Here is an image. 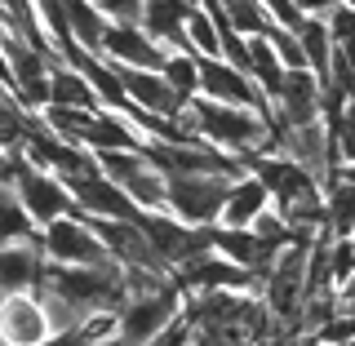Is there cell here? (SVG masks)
Instances as JSON below:
<instances>
[{"label":"cell","instance_id":"9a60e30c","mask_svg":"<svg viewBox=\"0 0 355 346\" xmlns=\"http://www.w3.org/2000/svg\"><path fill=\"white\" fill-rule=\"evenodd\" d=\"M271 205H275V200H271V191H266L262 178L240 173L236 182H231V191H227V205H222L218 227H253V218L266 214Z\"/></svg>","mask_w":355,"mask_h":346},{"label":"cell","instance_id":"7402d4cb","mask_svg":"<svg viewBox=\"0 0 355 346\" xmlns=\"http://www.w3.org/2000/svg\"><path fill=\"white\" fill-rule=\"evenodd\" d=\"M297 40H302V53H306V67L329 85V67H333V40H329V27H324V14H311L302 27H297Z\"/></svg>","mask_w":355,"mask_h":346},{"label":"cell","instance_id":"e0dca14e","mask_svg":"<svg viewBox=\"0 0 355 346\" xmlns=\"http://www.w3.org/2000/svg\"><path fill=\"white\" fill-rule=\"evenodd\" d=\"M67 18H71V40L76 49L89 53V58H103V36H107V14L94 5V0H67Z\"/></svg>","mask_w":355,"mask_h":346},{"label":"cell","instance_id":"5b68a950","mask_svg":"<svg viewBox=\"0 0 355 346\" xmlns=\"http://www.w3.org/2000/svg\"><path fill=\"white\" fill-rule=\"evenodd\" d=\"M14 187H18L22 205H27V214L36 218V227H49L53 218L76 214V196H71V187H67V178L53 173V169L31 164L27 151H22V142H18V173H14Z\"/></svg>","mask_w":355,"mask_h":346},{"label":"cell","instance_id":"ba28073f","mask_svg":"<svg viewBox=\"0 0 355 346\" xmlns=\"http://www.w3.org/2000/svg\"><path fill=\"white\" fill-rule=\"evenodd\" d=\"M103 58L116 67H142V71H160L169 58V44H160L142 22H111L103 36Z\"/></svg>","mask_w":355,"mask_h":346},{"label":"cell","instance_id":"d4e9b609","mask_svg":"<svg viewBox=\"0 0 355 346\" xmlns=\"http://www.w3.org/2000/svg\"><path fill=\"white\" fill-rule=\"evenodd\" d=\"M253 236H258L262 244H266V249H275V253H280V249H288V244H297L293 240V227H288V218L280 214V209H266V214H258V218H253Z\"/></svg>","mask_w":355,"mask_h":346},{"label":"cell","instance_id":"f546056e","mask_svg":"<svg viewBox=\"0 0 355 346\" xmlns=\"http://www.w3.org/2000/svg\"><path fill=\"white\" fill-rule=\"evenodd\" d=\"M284 346H324V342H320L315 333H302V338H293V342H284Z\"/></svg>","mask_w":355,"mask_h":346},{"label":"cell","instance_id":"4fadbf2b","mask_svg":"<svg viewBox=\"0 0 355 346\" xmlns=\"http://www.w3.org/2000/svg\"><path fill=\"white\" fill-rule=\"evenodd\" d=\"M44 258L40 236L36 240H9L0 249V293H22V288H40L44 280Z\"/></svg>","mask_w":355,"mask_h":346},{"label":"cell","instance_id":"4dcf8cb0","mask_svg":"<svg viewBox=\"0 0 355 346\" xmlns=\"http://www.w3.org/2000/svg\"><path fill=\"white\" fill-rule=\"evenodd\" d=\"M244 346H280L275 338H262V342H244Z\"/></svg>","mask_w":355,"mask_h":346},{"label":"cell","instance_id":"484cf974","mask_svg":"<svg viewBox=\"0 0 355 346\" xmlns=\"http://www.w3.org/2000/svg\"><path fill=\"white\" fill-rule=\"evenodd\" d=\"M315 338L324 342V346H347V342H355V311L342 306L333 320H324V325L315 329Z\"/></svg>","mask_w":355,"mask_h":346},{"label":"cell","instance_id":"2e32d148","mask_svg":"<svg viewBox=\"0 0 355 346\" xmlns=\"http://www.w3.org/2000/svg\"><path fill=\"white\" fill-rule=\"evenodd\" d=\"M49 107H76V111H103L98 103L94 85H89V76L80 67L71 62H53L49 71Z\"/></svg>","mask_w":355,"mask_h":346},{"label":"cell","instance_id":"277c9868","mask_svg":"<svg viewBox=\"0 0 355 346\" xmlns=\"http://www.w3.org/2000/svg\"><path fill=\"white\" fill-rule=\"evenodd\" d=\"M231 182L227 173H169V214L191 227H218Z\"/></svg>","mask_w":355,"mask_h":346},{"label":"cell","instance_id":"5bb4252c","mask_svg":"<svg viewBox=\"0 0 355 346\" xmlns=\"http://www.w3.org/2000/svg\"><path fill=\"white\" fill-rule=\"evenodd\" d=\"M214 253L231 258L236 266H244V271H253L258 284H262V275L271 271V262H275V249H266L249 227H214Z\"/></svg>","mask_w":355,"mask_h":346},{"label":"cell","instance_id":"ffe728a7","mask_svg":"<svg viewBox=\"0 0 355 346\" xmlns=\"http://www.w3.org/2000/svg\"><path fill=\"white\" fill-rule=\"evenodd\" d=\"M324 205H329V236H355V182L333 173L324 182Z\"/></svg>","mask_w":355,"mask_h":346},{"label":"cell","instance_id":"4316f807","mask_svg":"<svg viewBox=\"0 0 355 346\" xmlns=\"http://www.w3.org/2000/svg\"><path fill=\"white\" fill-rule=\"evenodd\" d=\"M275 44V53H280V62L288 67V71H297V67H306V53H302V40H297V31H284V27H275L271 36H266Z\"/></svg>","mask_w":355,"mask_h":346},{"label":"cell","instance_id":"f1b7e54d","mask_svg":"<svg viewBox=\"0 0 355 346\" xmlns=\"http://www.w3.org/2000/svg\"><path fill=\"white\" fill-rule=\"evenodd\" d=\"M293 5L302 9V14H315V18H320V14H324V9L333 5V0H293Z\"/></svg>","mask_w":355,"mask_h":346},{"label":"cell","instance_id":"3957f363","mask_svg":"<svg viewBox=\"0 0 355 346\" xmlns=\"http://www.w3.org/2000/svg\"><path fill=\"white\" fill-rule=\"evenodd\" d=\"M182 315V288L178 280L160 293H147V297H125L116 311V338L125 346H151L173 320Z\"/></svg>","mask_w":355,"mask_h":346},{"label":"cell","instance_id":"6da1fadb","mask_svg":"<svg viewBox=\"0 0 355 346\" xmlns=\"http://www.w3.org/2000/svg\"><path fill=\"white\" fill-rule=\"evenodd\" d=\"M178 120L196 138L214 142V147L240 155V160H249L258 151H280L275 125H271V107H262V111L258 107H227V103H214V98L196 94L191 103L178 111Z\"/></svg>","mask_w":355,"mask_h":346},{"label":"cell","instance_id":"52a82bcc","mask_svg":"<svg viewBox=\"0 0 355 346\" xmlns=\"http://www.w3.org/2000/svg\"><path fill=\"white\" fill-rule=\"evenodd\" d=\"M49 333L53 325L36 288L0 293V346H40Z\"/></svg>","mask_w":355,"mask_h":346},{"label":"cell","instance_id":"83f0119b","mask_svg":"<svg viewBox=\"0 0 355 346\" xmlns=\"http://www.w3.org/2000/svg\"><path fill=\"white\" fill-rule=\"evenodd\" d=\"M262 5H266V14H271V22H275V27H284V31H297L311 18V14H302V9L293 5V0H262Z\"/></svg>","mask_w":355,"mask_h":346},{"label":"cell","instance_id":"9c48e42d","mask_svg":"<svg viewBox=\"0 0 355 346\" xmlns=\"http://www.w3.org/2000/svg\"><path fill=\"white\" fill-rule=\"evenodd\" d=\"M271 111H275V120H280L284 129H297V125H315V120H324V80H320L311 67L288 71L280 98L271 103Z\"/></svg>","mask_w":355,"mask_h":346},{"label":"cell","instance_id":"8fae6325","mask_svg":"<svg viewBox=\"0 0 355 346\" xmlns=\"http://www.w3.org/2000/svg\"><path fill=\"white\" fill-rule=\"evenodd\" d=\"M67 187H71V196H76V209L89 218H129V222H138V205L120 191L116 182L103 173V169H89L80 178H67Z\"/></svg>","mask_w":355,"mask_h":346},{"label":"cell","instance_id":"44dd1931","mask_svg":"<svg viewBox=\"0 0 355 346\" xmlns=\"http://www.w3.org/2000/svg\"><path fill=\"white\" fill-rule=\"evenodd\" d=\"M0 236H9V240H36L40 236L36 218L27 214L14 182H0Z\"/></svg>","mask_w":355,"mask_h":346},{"label":"cell","instance_id":"1f68e13d","mask_svg":"<svg viewBox=\"0 0 355 346\" xmlns=\"http://www.w3.org/2000/svg\"><path fill=\"white\" fill-rule=\"evenodd\" d=\"M342 178H347V182H355V164H347V169H342Z\"/></svg>","mask_w":355,"mask_h":346},{"label":"cell","instance_id":"8992f818","mask_svg":"<svg viewBox=\"0 0 355 346\" xmlns=\"http://www.w3.org/2000/svg\"><path fill=\"white\" fill-rule=\"evenodd\" d=\"M244 169H249L253 178H262L266 182V191H271L275 205H297V200H306V196H324V187H320V178L302 169L297 160H288L284 151H258V155H249L244 160Z\"/></svg>","mask_w":355,"mask_h":346},{"label":"cell","instance_id":"cb8c5ba5","mask_svg":"<svg viewBox=\"0 0 355 346\" xmlns=\"http://www.w3.org/2000/svg\"><path fill=\"white\" fill-rule=\"evenodd\" d=\"M164 80H169L178 94L191 103V98L200 94V58L196 53H182V49H169V58H164Z\"/></svg>","mask_w":355,"mask_h":346},{"label":"cell","instance_id":"7c38bea8","mask_svg":"<svg viewBox=\"0 0 355 346\" xmlns=\"http://www.w3.org/2000/svg\"><path fill=\"white\" fill-rule=\"evenodd\" d=\"M116 71H120L125 94H129V107L155 111V116H178L187 107V98L164 80V71H142V67H116Z\"/></svg>","mask_w":355,"mask_h":346},{"label":"cell","instance_id":"ac0fdd59","mask_svg":"<svg viewBox=\"0 0 355 346\" xmlns=\"http://www.w3.org/2000/svg\"><path fill=\"white\" fill-rule=\"evenodd\" d=\"M249 76L258 80V89H262V98H266V103H275V98H280L288 67L280 62V53H275V44L266 40V36L249 40Z\"/></svg>","mask_w":355,"mask_h":346},{"label":"cell","instance_id":"30bf717a","mask_svg":"<svg viewBox=\"0 0 355 346\" xmlns=\"http://www.w3.org/2000/svg\"><path fill=\"white\" fill-rule=\"evenodd\" d=\"M200 94L214 98V103H227V107H258V111L271 107L262 98L258 80L227 58H200Z\"/></svg>","mask_w":355,"mask_h":346},{"label":"cell","instance_id":"603a6c76","mask_svg":"<svg viewBox=\"0 0 355 346\" xmlns=\"http://www.w3.org/2000/svg\"><path fill=\"white\" fill-rule=\"evenodd\" d=\"M324 27H329L333 49H338L347 62H355V5L351 0H333L324 9Z\"/></svg>","mask_w":355,"mask_h":346},{"label":"cell","instance_id":"836d02e7","mask_svg":"<svg viewBox=\"0 0 355 346\" xmlns=\"http://www.w3.org/2000/svg\"><path fill=\"white\" fill-rule=\"evenodd\" d=\"M347 346H355V342H347Z\"/></svg>","mask_w":355,"mask_h":346},{"label":"cell","instance_id":"7a4b0ae2","mask_svg":"<svg viewBox=\"0 0 355 346\" xmlns=\"http://www.w3.org/2000/svg\"><path fill=\"white\" fill-rule=\"evenodd\" d=\"M40 249L49 262H62V266H111V249L80 209L40 227Z\"/></svg>","mask_w":355,"mask_h":346},{"label":"cell","instance_id":"d6986e66","mask_svg":"<svg viewBox=\"0 0 355 346\" xmlns=\"http://www.w3.org/2000/svg\"><path fill=\"white\" fill-rule=\"evenodd\" d=\"M218 9H222V22L244 40H258V36H271L275 31V22H271L262 0H218Z\"/></svg>","mask_w":355,"mask_h":346},{"label":"cell","instance_id":"d6a6232c","mask_svg":"<svg viewBox=\"0 0 355 346\" xmlns=\"http://www.w3.org/2000/svg\"><path fill=\"white\" fill-rule=\"evenodd\" d=\"M0 98H14V94H9V85H5V80H0Z\"/></svg>","mask_w":355,"mask_h":346}]
</instances>
